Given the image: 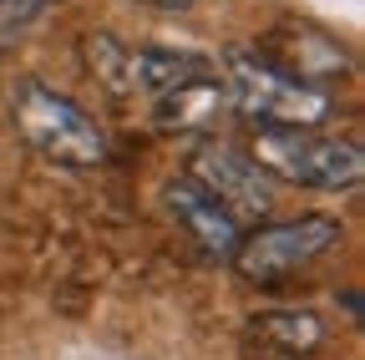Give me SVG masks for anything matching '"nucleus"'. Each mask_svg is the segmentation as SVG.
I'll return each instance as SVG.
<instances>
[{"label": "nucleus", "mask_w": 365, "mask_h": 360, "mask_svg": "<svg viewBox=\"0 0 365 360\" xmlns=\"http://www.w3.org/2000/svg\"><path fill=\"white\" fill-rule=\"evenodd\" d=\"M249 158L264 178L309 193H355L365 178V153L319 127H254Z\"/></svg>", "instance_id": "obj_1"}, {"label": "nucleus", "mask_w": 365, "mask_h": 360, "mask_svg": "<svg viewBox=\"0 0 365 360\" xmlns=\"http://www.w3.org/2000/svg\"><path fill=\"white\" fill-rule=\"evenodd\" d=\"M228 112V86L213 76H198V81H182L173 92L158 97V122L168 132H182V138H203V132Z\"/></svg>", "instance_id": "obj_8"}, {"label": "nucleus", "mask_w": 365, "mask_h": 360, "mask_svg": "<svg viewBox=\"0 0 365 360\" xmlns=\"http://www.w3.org/2000/svg\"><path fill=\"white\" fill-rule=\"evenodd\" d=\"M143 6H158V11H182V6H193V0H143Z\"/></svg>", "instance_id": "obj_12"}, {"label": "nucleus", "mask_w": 365, "mask_h": 360, "mask_svg": "<svg viewBox=\"0 0 365 360\" xmlns=\"http://www.w3.org/2000/svg\"><path fill=\"white\" fill-rule=\"evenodd\" d=\"M223 86H228V107L244 112L254 127H325L335 117V102L325 86H309L279 66H269L264 56L249 51H228L223 56Z\"/></svg>", "instance_id": "obj_2"}, {"label": "nucleus", "mask_w": 365, "mask_h": 360, "mask_svg": "<svg viewBox=\"0 0 365 360\" xmlns=\"http://www.w3.org/2000/svg\"><path fill=\"white\" fill-rule=\"evenodd\" d=\"M188 178L198 188H208L239 223H259L274 208V188H269V178L254 168V158L223 148V143H198L188 153Z\"/></svg>", "instance_id": "obj_5"}, {"label": "nucleus", "mask_w": 365, "mask_h": 360, "mask_svg": "<svg viewBox=\"0 0 365 360\" xmlns=\"http://www.w3.org/2000/svg\"><path fill=\"white\" fill-rule=\"evenodd\" d=\"M41 6H46V11H51V6H56V0H41Z\"/></svg>", "instance_id": "obj_13"}, {"label": "nucleus", "mask_w": 365, "mask_h": 360, "mask_svg": "<svg viewBox=\"0 0 365 360\" xmlns=\"http://www.w3.org/2000/svg\"><path fill=\"white\" fill-rule=\"evenodd\" d=\"M340 239H345V223L340 218H330V213H299V218H284V223L244 229V239H239V249H234L228 264H234L249 284L269 289V284L294 279L299 269H309L319 254H330Z\"/></svg>", "instance_id": "obj_4"}, {"label": "nucleus", "mask_w": 365, "mask_h": 360, "mask_svg": "<svg viewBox=\"0 0 365 360\" xmlns=\"http://www.w3.org/2000/svg\"><path fill=\"white\" fill-rule=\"evenodd\" d=\"M81 51H86L91 76H97L107 92H127L132 86V46H122L117 36H86Z\"/></svg>", "instance_id": "obj_11"}, {"label": "nucleus", "mask_w": 365, "mask_h": 360, "mask_svg": "<svg viewBox=\"0 0 365 360\" xmlns=\"http://www.w3.org/2000/svg\"><path fill=\"white\" fill-rule=\"evenodd\" d=\"M249 335L274 355L299 360V355H314L325 345V320H319L314 309H264V314L249 320Z\"/></svg>", "instance_id": "obj_9"}, {"label": "nucleus", "mask_w": 365, "mask_h": 360, "mask_svg": "<svg viewBox=\"0 0 365 360\" xmlns=\"http://www.w3.org/2000/svg\"><path fill=\"white\" fill-rule=\"evenodd\" d=\"M16 127L31 153L61 168H102L107 163V132L91 122L71 97H61L46 81H21L16 86Z\"/></svg>", "instance_id": "obj_3"}, {"label": "nucleus", "mask_w": 365, "mask_h": 360, "mask_svg": "<svg viewBox=\"0 0 365 360\" xmlns=\"http://www.w3.org/2000/svg\"><path fill=\"white\" fill-rule=\"evenodd\" d=\"M198 76H213V61L198 56V51H178V46H137L132 51V86L163 97L182 81H198Z\"/></svg>", "instance_id": "obj_10"}, {"label": "nucleus", "mask_w": 365, "mask_h": 360, "mask_svg": "<svg viewBox=\"0 0 365 360\" xmlns=\"http://www.w3.org/2000/svg\"><path fill=\"white\" fill-rule=\"evenodd\" d=\"M259 56L269 66H279L309 86L319 81H335V76H350V51L340 46L335 36L325 31H314L309 21H284V26H274L264 41H259Z\"/></svg>", "instance_id": "obj_7"}, {"label": "nucleus", "mask_w": 365, "mask_h": 360, "mask_svg": "<svg viewBox=\"0 0 365 360\" xmlns=\"http://www.w3.org/2000/svg\"><path fill=\"white\" fill-rule=\"evenodd\" d=\"M163 203H168L173 223L193 239V249H198L203 259H218V264L234 259V249H239V239H244V223L228 213L208 188H198L188 173H182V178H168Z\"/></svg>", "instance_id": "obj_6"}]
</instances>
